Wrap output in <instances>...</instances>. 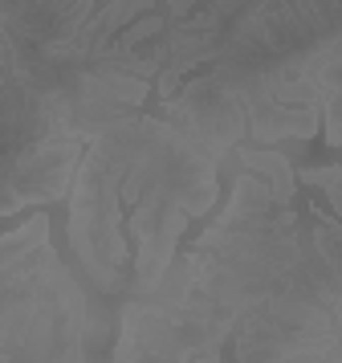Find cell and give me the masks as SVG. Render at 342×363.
Returning <instances> with one entry per match:
<instances>
[{
  "instance_id": "cell-1",
  "label": "cell",
  "mask_w": 342,
  "mask_h": 363,
  "mask_svg": "<svg viewBox=\"0 0 342 363\" xmlns=\"http://www.w3.org/2000/svg\"><path fill=\"white\" fill-rule=\"evenodd\" d=\"M69 249L102 294L147 298L183 229L216 204V155L163 118L127 115L86 139L69 184Z\"/></svg>"
}]
</instances>
